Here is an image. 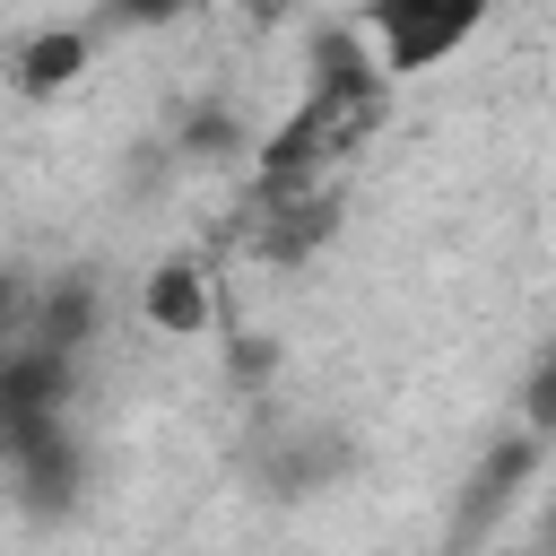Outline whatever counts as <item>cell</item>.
<instances>
[{
	"label": "cell",
	"mask_w": 556,
	"mask_h": 556,
	"mask_svg": "<svg viewBox=\"0 0 556 556\" xmlns=\"http://www.w3.org/2000/svg\"><path fill=\"white\" fill-rule=\"evenodd\" d=\"M208 278L191 269V261H165V269H148V287H139V313L165 330V339H200L208 330Z\"/></svg>",
	"instance_id": "2"
},
{
	"label": "cell",
	"mask_w": 556,
	"mask_h": 556,
	"mask_svg": "<svg viewBox=\"0 0 556 556\" xmlns=\"http://www.w3.org/2000/svg\"><path fill=\"white\" fill-rule=\"evenodd\" d=\"M478 35V9H460V0H443V9H374V17H356V43H374V70H426V61H443L452 43H469Z\"/></svg>",
	"instance_id": "1"
},
{
	"label": "cell",
	"mask_w": 556,
	"mask_h": 556,
	"mask_svg": "<svg viewBox=\"0 0 556 556\" xmlns=\"http://www.w3.org/2000/svg\"><path fill=\"white\" fill-rule=\"evenodd\" d=\"M521 417H530V434H556V348H547V365L530 374V391H521Z\"/></svg>",
	"instance_id": "4"
},
{
	"label": "cell",
	"mask_w": 556,
	"mask_h": 556,
	"mask_svg": "<svg viewBox=\"0 0 556 556\" xmlns=\"http://www.w3.org/2000/svg\"><path fill=\"white\" fill-rule=\"evenodd\" d=\"M78 70H87V35H70V26H52V35H35V43L17 52V87H35V96L70 87Z\"/></svg>",
	"instance_id": "3"
}]
</instances>
